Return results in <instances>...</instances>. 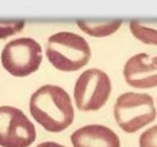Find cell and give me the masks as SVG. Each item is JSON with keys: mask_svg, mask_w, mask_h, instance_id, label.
Here are the masks:
<instances>
[{"mask_svg": "<svg viewBox=\"0 0 157 147\" xmlns=\"http://www.w3.org/2000/svg\"><path fill=\"white\" fill-rule=\"evenodd\" d=\"M29 110L32 117L46 130L59 133L70 126L75 110L68 93L59 86H41L32 94Z\"/></svg>", "mask_w": 157, "mask_h": 147, "instance_id": "obj_1", "label": "cell"}, {"mask_svg": "<svg viewBox=\"0 0 157 147\" xmlns=\"http://www.w3.org/2000/svg\"><path fill=\"white\" fill-rule=\"evenodd\" d=\"M45 54L51 64L62 71H75L88 63L91 51L87 41L81 35L61 32L51 35Z\"/></svg>", "mask_w": 157, "mask_h": 147, "instance_id": "obj_2", "label": "cell"}, {"mask_svg": "<svg viewBox=\"0 0 157 147\" xmlns=\"http://www.w3.org/2000/svg\"><path fill=\"white\" fill-rule=\"evenodd\" d=\"M113 113L118 126L128 133L138 131L153 122L156 116L153 97L147 93L134 92L120 95Z\"/></svg>", "mask_w": 157, "mask_h": 147, "instance_id": "obj_3", "label": "cell"}, {"mask_svg": "<svg viewBox=\"0 0 157 147\" xmlns=\"http://www.w3.org/2000/svg\"><path fill=\"white\" fill-rule=\"evenodd\" d=\"M3 67L15 77H26L36 71L42 61L39 43L31 38L12 40L2 51Z\"/></svg>", "mask_w": 157, "mask_h": 147, "instance_id": "obj_4", "label": "cell"}, {"mask_svg": "<svg viewBox=\"0 0 157 147\" xmlns=\"http://www.w3.org/2000/svg\"><path fill=\"white\" fill-rule=\"evenodd\" d=\"M111 81L108 75L98 68L83 72L77 80L74 98L81 111H96L108 100L111 92Z\"/></svg>", "mask_w": 157, "mask_h": 147, "instance_id": "obj_5", "label": "cell"}, {"mask_svg": "<svg viewBox=\"0 0 157 147\" xmlns=\"http://www.w3.org/2000/svg\"><path fill=\"white\" fill-rule=\"evenodd\" d=\"M36 139L35 127L19 109L0 107V145L29 147Z\"/></svg>", "mask_w": 157, "mask_h": 147, "instance_id": "obj_6", "label": "cell"}, {"mask_svg": "<svg viewBox=\"0 0 157 147\" xmlns=\"http://www.w3.org/2000/svg\"><path fill=\"white\" fill-rule=\"evenodd\" d=\"M124 76L127 84L135 88L157 87V56L146 53L133 55L126 62Z\"/></svg>", "mask_w": 157, "mask_h": 147, "instance_id": "obj_7", "label": "cell"}, {"mask_svg": "<svg viewBox=\"0 0 157 147\" xmlns=\"http://www.w3.org/2000/svg\"><path fill=\"white\" fill-rule=\"evenodd\" d=\"M74 147H121L117 135L108 127L98 124L87 125L71 136Z\"/></svg>", "mask_w": 157, "mask_h": 147, "instance_id": "obj_8", "label": "cell"}, {"mask_svg": "<svg viewBox=\"0 0 157 147\" xmlns=\"http://www.w3.org/2000/svg\"><path fill=\"white\" fill-rule=\"evenodd\" d=\"M121 20L107 21H77L78 26L87 35L97 38L107 37L115 33L122 24Z\"/></svg>", "mask_w": 157, "mask_h": 147, "instance_id": "obj_9", "label": "cell"}, {"mask_svg": "<svg viewBox=\"0 0 157 147\" xmlns=\"http://www.w3.org/2000/svg\"><path fill=\"white\" fill-rule=\"evenodd\" d=\"M130 28L138 40L145 44L157 45V21H131Z\"/></svg>", "mask_w": 157, "mask_h": 147, "instance_id": "obj_10", "label": "cell"}, {"mask_svg": "<svg viewBox=\"0 0 157 147\" xmlns=\"http://www.w3.org/2000/svg\"><path fill=\"white\" fill-rule=\"evenodd\" d=\"M25 27V21H0V38H6L21 32Z\"/></svg>", "mask_w": 157, "mask_h": 147, "instance_id": "obj_11", "label": "cell"}, {"mask_svg": "<svg viewBox=\"0 0 157 147\" xmlns=\"http://www.w3.org/2000/svg\"><path fill=\"white\" fill-rule=\"evenodd\" d=\"M140 147H157V125L150 127L141 134Z\"/></svg>", "mask_w": 157, "mask_h": 147, "instance_id": "obj_12", "label": "cell"}, {"mask_svg": "<svg viewBox=\"0 0 157 147\" xmlns=\"http://www.w3.org/2000/svg\"><path fill=\"white\" fill-rule=\"evenodd\" d=\"M37 147H65L64 145L58 144L55 142H44L40 143L37 145Z\"/></svg>", "mask_w": 157, "mask_h": 147, "instance_id": "obj_13", "label": "cell"}]
</instances>
